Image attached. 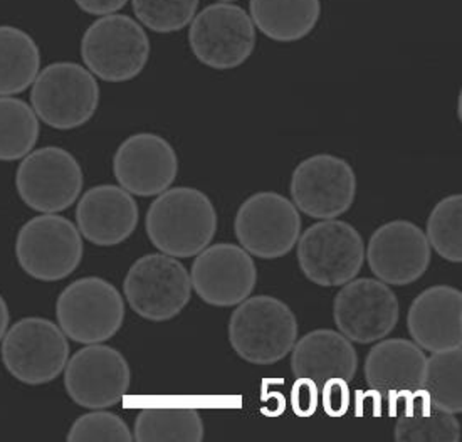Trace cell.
Returning <instances> with one entry per match:
<instances>
[{"label":"cell","mask_w":462,"mask_h":442,"mask_svg":"<svg viewBox=\"0 0 462 442\" xmlns=\"http://www.w3.org/2000/svg\"><path fill=\"white\" fill-rule=\"evenodd\" d=\"M145 227L148 239L160 253L192 258L204 251L217 233V210L199 189H167L152 202Z\"/></svg>","instance_id":"6da1fadb"},{"label":"cell","mask_w":462,"mask_h":442,"mask_svg":"<svg viewBox=\"0 0 462 442\" xmlns=\"http://www.w3.org/2000/svg\"><path fill=\"white\" fill-rule=\"evenodd\" d=\"M296 340V315L274 296L245 298L229 319L232 350L253 365L280 362L291 352Z\"/></svg>","instance_id":"7a4b0ae2"},{"label":"cell","mask_w":462,"mask_h":442,"mask_svg":"<svg viewBox=\"0 0 462 442\" xmlns=\"http://www.w3.org/2000/svg\"><path fill=\"white\" fill-rule=\"evenodd\" d=\"M86 68L108 83H126L143 73L152 44L145 27L125 14L97 17L81 37Z\"/></svg>","instance_id":"3957f363"},{"label":"cell","mask_w":462,"mask_h":442,"mask_svg":"<svg viewBox=\"0 0 462 442\" xmlns=\"http://www.w3.org/2000/svg\"><path fill=\"white\" fill-rule=\"evenodd\" d=\"M39 122L54 130H74L97 115V76L79 62L58 61L42 68L31 89Z\"/></svg>","instance_id":"277c9868"},{"label":"cell","mask_w":462,"mask_h":442,"mask_svg":"<svg viewBox=\"0 0 462 442\" xmlns=\"http://www.w3.org/2000/svg\"><path fill=\"white\" fill-rule=\"evenodd\" d=\"M257 29L236 2H214L195 14L189 46L195 60L216 71L243 66L255 50Z\"/></svg>","instance_id":"5b68a950"},{"label":"cell","mask_w":462,"mask_h":442,"mask_svg":"<svg viewBox=\"0 0 462 442\" xmlns=\"http://www.w3.org/2000/svg\"><path fill=\"white\" fill-rule=\"evenodd\" d=\"M62 332L78 344H103L120 332L125 301L106 280L88 276L68 284L56 301Z\"/></svg>","instance_id":"8992f818"},{"label":"cell","mask_w":462,"mask_h":442,"mask_svg":"<svg viewBox=\"0 0 462 442\" xmlns=\"http://www.w3.org/2000/svg\"><path fill=\"white\" fill-rule=\"evenodd\" d=\"M83 239L73 222L46 214L25 222L15 239V256L31 278L44 283L61 281L83 261Z\"/></svg>","instance_id":"52a82bcc"},{"label":"cell","mask_w":462,"mask_h":442,"mask_svg":"<svg viewBox=\"0 0 462 442\" xmlns=\"http://www.w3.org/2000/svg\"><path fill=\"white\" fill-rule=\"evenodd\" d=\"M68 358V338L51 319H19L2 338V362L14 379L25 385L56 381L66 369Z\"/></svg>","instance_id":"ba28073f"},{"label":"cell","mask_w":462,"mask_h":442,"mask_svg":"<svg viewBox=\"0 0 462 442\" xmlns=\"http://www.w3.org/2000/svg\"><path fill=\"white\" fill-rule=\"evenodd\" d=\"M365 246L348 222L325 219L298 239V264L311 283L333 288L355 280L364 268Z\"/></svg>","instance_id":"9c48e42d"},{"label":"cell","mask_w":462,"mask_h":442,"mask_svg":"<svg viewBox=\"0 0 462 442\" xmlns=\"http://www.w3.org/2000/svg\"><path fill=\"white\" fill-rule=\"evenodd\" d=\"M128 305L148 321H169L190 303L192 281L180 261L169 254L136 259L123 283Z\"/></svg>","instance_id":"30bf717a"},{"label":"cell","mask_w":462,"mask_h":442,"mask_svg":"<svg viewBox=\"0 0 462 442\" xmlns=\"http://www.w3.org/2000/svg\"><path fill=\"white\" fill-rule=\"evenodd\" d=\"M83 169L71 152L44 147L25 155L17 173L15 189L27 207L42 214L69 209L81 196Z\"/></svg>","instance_id":"8fae6325"},{"label":"cell","mask_w":462,"mask_h":442,"mask_svg":"<svg viewBox=\"0 0 462 442\" xmlns=\"http://www.w3.org/2000/svg\"><path fill=\"white\" fill-rule=\"evenodd\" d=\"M236 237L249 254L278 259L291 253L301 234V216L296 206L278 192L247 197L236 214Z\"/></svg>","instance_id":"7c38bea8"},{"label":"cell","mask_w":462,"mask_h":442,"mask_svg":"<svg viewBox=\"0 0 462 442\" xmlns=\"http://www.w3.org/2000/svg\"><path fill=\"white\" fill-rule=\"evenodd\" d=\"M292 204L313 219H337L352 209L356 197V175L341 157L318 153L294 169L291 177Z\"/></svg>","instance_id":"4fadbf2b"},{"label":"cell","mask_w":462,"mask_h":442,"mask_svg":"<svg viewBox=\"0 0 462 442\" xmlns=\"http://www.w3.org/2000/svg\"><path fill=\"white\" fill-rule=\"evenodd\" d=\"M130 383L126 358L108 345L93 344L76 352L64 372V387L71 401L91 410L122 402Z\"/></svg>","instance_id":"5bb4252c"},{"label":"cell","mask_w":462,"mask_h":442,"mask_svg":"<svg viewBox=\"0 0 462 442\" xmlns=\"http://www.w3.org/2000/svg\"><path fill=\"white\" fill-rule=\"evenodd\" d=\"M399 299L380 280L360 278L341 288L333 303V319L341 335L355 344H374L399 323Z\"/></svg>","instance_id":"9a60e30c"},{"label":"cell","mask_w":462,"mask_h":442,"mask_svg":"<svg viewBox=\"0 0 462 442\" xmlns=\"http://www.w3.org/2000/svg\"><path fill=\"white\" fill-rule=\"evenodd\" d=\"M190 281L197 296L208 305L237 307L254 291L257 270L244 247L219 243L197 254Z\"/></svg>","instance_id":"2e32d148"},{"label":"cell","mask_w":462,"mask_h":442,"mask_svg":"<svg viewBox=\"0 0 462 442\" xmlns=\"http://www.w3.org/2000/svg\"><path fill=\"white\" fill-rule=\"evenodd\" d=\"M368 266L382 283L405 286L420 280L430 266L427 235L409 221H392L372 234L365 253Z\"/></svg>","instance_id":"e0dca14e"},{"label":"cell","mask_w":462,"mask_h":442,"mask_svg":"<svg viewBox=\"0 0 462 442\" xmlns=\"http://www.w3.org/2000/svg\"><path fill=\"white\" fill-rule=\"evenodd\" d=\"M113 172L118 185L132 196H160L177 179L179 157L167 138L134 134L116 150Z\"/></svg>","instance_id":"ac0fdd59"},{"label":"cell","mask_w":462,"mask_h":442,"mask_svg":"<svg viewBox=\"0 0 462 442\" xmlns=\"http://www.w3.org/2000/svg\"><path fill=\"white\" fill-rule=\"evenodd\" d=\"M138 206L120 185H97L86 190L76 207V222L86 241L110 247L125 243L138 226Z\"/></svg>","instance_id":"d6986e66"},{"label":"cell","mask_w":462,"mask_h":442,"mask_svg":"<svg viewBox=\"0 0 462 442\" xmlns=\"http://www.w3.org/2000/svg\"><path fill=\"white\" fill-rule=\"evenodd\" d=\"M407 327L415 344L430 354L461 346V291L448 284L427 288L412 301Z\"/></svg>","instance_id":"ffe728a7"},{"label":"cell","mask_w":462,"mask_h":442,"mask_svg":"<svg viewBox=\"0 0 462 442\" xmlns=\"http://www.w3.org/2000/svg\"><path fill=\"white\" fill-rule=\"evenodd\" d=\"M427 356L411 340L390 338L375 345L365 360V379L374 392L387 399L420 393Z\"/></svg>","instance_id":"44dd1931"},{"label":"cell","mask_w":462,"mask_h":442,"mask_svg":"<svg viewBox=\"0 0 462 442\" xmlns=\"http://www.w3.org/2000/svg\"><path fill=\"white\" fill-rule=\"evenodd\" d=\"M294 377L325 387L331 382L353 381L358 355L352 342L335 330H313L301 336L291 350Z\"/></svg>","instance_id":"7402d4cb"},{"label":"cell","mask_w":462,"mask_h":442,"mask_svg":"<svg viewBox=\"0 0 462 442\" xmlns=\"http://www.w3.org/2000/svg\"><path fill=\"white\" fill-rule=\"evenodd\" d=\"M321 14V0H249V15L255 29L281 44L310 36Z\"/></svg>","instance_id":"603a6c76"},{"label":"cell","mask_w":462,"mask_h":442,"mask_svg":"<svg viewBox=\"0 0 462 442\" xmlns=\"http://www.w3.org/2000/svg\"><path fill=\"white\" fill-rule=\"evenodd\" d=\"M41 71V50L34 37L15 25H0V97L21 95Z\"/></svg>","instance_id":"cb8c5ba5"},{"label":"cell","mask_w":462,"mask_h":442,"mask_svg":"<svg viewBox=\"0 0 462 442\" xmlns=\"http://www.w3.org/2000/svg\"><path fill=\"white\" fill-rule=\"evenodd\" d=\"M134 441H204V422L190 407H150L134 420Z\"/></svg>","instance_id":"d4e9b609"},{"label":"cell","mask_w":462,"mask_h":442,"mask_svg":"<svg viewBox=\"0 0 462 442\" xmlns=\"http://www.w3.org/2000/svg\"><path fill=\"white\" fill-rule=\"evenodd\" d=\"M462 348L432 352L426 360L420 392L427 404L450 414L462 410Z\"/></svg>","instance_id":"484cf974"},{"label":"cell","mask_w":462,"mask_h":442,"mask_svg":"<svg viewBox=\"0 0 462 442\" xmlns=\"http://www.w3.org/2000/svg\"><path fill=\"white\" fill-rule=\"evenodd\" d=\"M36 111L24 99L0 97V161H17L29 155L39 140Z\"/></svg>","instance_id":"4316f807"},{"label":"cell","mask_w":462,"mask_h":442,"mask_svg":"<svg viewBox=\"0 0 462 442\" xmlns=\"http://www.w3.org/2000/svg\"><path fill=\"white\" fill-rule=\"evenodd\" d=\"M395 441L399 442H459L461 424L454 414L436 407L407 409L395 424Z\"/></svg>","instance_id":"83f0119b"},{"label":"cell","mask_w":462,"mask_h":442,"mask_svg":"<svg viewBox=\"0 0 462 442\" xmlns=\"http://www.w3.org/2000/svg\"><path fill=\"white\" fill-rule=\"evenodd\" d=\"M427 241L449 262L462 261V196L439 200L427 219Z\"/></svg>","instance_id":"f1b7e54d"},{"label":"cell","mask_w":462,"mask_h":442,"mask_svg":"<svg viewBox=\"0 0 462 442\" xmlns=\"http://www.w3.org/2000/svg\"><path fill=\"white\" fill-rule=\"evenodd\" d=\"M200 0H132L134 17L148 31L173 34L194 21Z\"/></svg>","instance_id":"f546056e"},{"label":"cell","mask_w":462,"mask_h":442,"mask_svg":"<svg viewBox=\"0 0 462 442\" xmlns=\"http://www.w3.org/2000/svg\"><path fill=\"white\" fill-rule=\"evenodd\" d=\"M66 439L69 442H132L134 434L116 414L95 409L74 420Z\"/></svg>","instance_id":"4dcf8cb0"},{"label":"cell","mask_w":462,"mask_h":442,"mask_svg":"<svg viewBox=\"0 0 462 442\" xmlns=\"http://www.w3.org/2000/svg\"><path fill=\"white\" fill-rule=\"evenodd\" d=\"M294 385V410L301 416H308L317 407V385L313 382L298 379Z\"/></svg>","instance_id":"1f68e13d"},{"label":"cell","mask_w":462,"mask_h":442,"mask_svg":"<svg viewBox=\"0 0 462 442\" xmlns=\"http://www.w3.org/2000/svg\"><path fill=\"white\" fill-rule=\"evenodd\" d=\"M74 4L85 14L103 17L120 13L128 0H74Z\"/></svg>","instance_id":"d6a6232c"},{"label":"cell","mask_w":462,"mask_h":442,"mask_svg":"<svg viewBox=\"0 0 462 442\" xmlns=\"http://www.w3.org/2000/svg\"><path fill=\"white\" fill-rule=\"evenodd\" d=\"M325 389V402H327V410L329 414H341L346 410L348 404V392H346V383L345 382H331Z\"/></svg>","instance_id":"836d02e7"},{"label":"cell","mask_w":462,"mask_h":442,"mask_svg":"<svg viewBox=\"0 0 462 442\" xmlns=\"http://www.w3.org/2000/svg\"><path fill=\"white\" fill-rule=\"evenodd\" d=\"M9 319H11V315H9V307H7L5 299H4V296L0 295V340H2V338H4V335L7 333V328H9Z\"/></svg>","instance_id":"e575fe53"},{"label":"cell","mask_w":462,"mask_h":442,"mask_svg":"<svg viewBox=\"0 0 462 442\" xmlns=\"http://www.w3.org/2000/svg\"><path fill=\"white\" fill-rule=\"evenodd\" d=\"M217 2H237V0H217Z\"/></svg>","instance_id":"d590c367"}]
</instances>
